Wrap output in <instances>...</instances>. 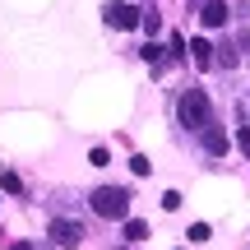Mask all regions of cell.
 I'll use <instances>...</instances> for the list:
<instances>
[{
    "label": "cell",
    "mask_w": 250,
    "mask_h": 250,
    "mask_svg": "<svg viewBox=\"0 0 250 250\" xmlns=\"http://www.w3.org/2000/svg\"><path fill=\"white\" fill-rule=\"evenodd\" d=\"M176 116H181L186 130H208V125H213L208 93H204V88H186V93H181V102H176Z\"/></svg>",
    "instance_id": "obj_1"
},
{
    "label": "cell",
    "mask_w": 250,
    "mask_h": 250,
    "mask_svg": "<svg viewBox=\"0 0 250 250\" xmlns=\"http://www.w3.org/2000/svg\"><path fill=\"white\" fill-rule=\"evenodd\" d=\"M88 204H93V213H98V218H121V223H125V218H130V190H121V186H98Z\"/></svg>",
    "instance_id": "obj_2"
},
{
    "label": "cell",
    "mask_w": 250,
    "mask_h": 250,
    "mask_svg": "<svg viewBox=\"0 0 250 250\" xmlns=\"http://www.w3.org/2000/svg\"><path fill=\"white\" fill-rule=\"evenodd\" d=\"M102 19H107V28H116V33H130V28L144 23V9L125 5V0H111V5L102 9Z\"/></svg>",
    "instance_id": "obj_3"
},
{
    "label": "cell",
    "mask_w": 250,
    "mask_h": 250,
    "mask_svg": "<svg viewBox=\"0 0 250 250\" xmlns=\"http://www.w3.org/2000/svg\"><path fill=\"white\" fill-rule=\"evenodd\" d=\"M51 236H56V246H65V250H74V246H83V223H70V218H51Z\"/></svg>",
    "instance_id": "obj_4"
},
{
    "label": "cell",
    "mask_w": 250,
    "mask_h": 250,
    "mask_svg": "<svg viewBox=\"0 0 250 250\" xmlns=\"http://www.w3.org/2000/svg\"><path fill=\"white\" fill-rule=\"evenodd\" d=\"M199 19H204V28H223L227 23V0H199Z\"/></svg>",
    "instance_id": "obj_5"
},
{
    "label": "cell",
    "mask_w": 250,
    "mask_h": 250,
    "mask_svg": "<svg viewBox=\"0 0 250 250\" xmlns=\"http://www.w3.org/2000/svg\"><path fill=\"white\" fill-rule=\"evenodd\" d=\"M199 134H204V148L213 153V158H223V153L232 148V139H227V130H223V125H208V130H199Z\"/></svg>",
    "instance_id": "obj_6"
},
{
    "label": "cell",
    "mask_w": 250,
    "mask_h": 250,
    "mask_svg": "<svg viewBox=\"0 0 250 250\" xmlns=\"http://www.w3.org/2000/svg\"><path fill=\"white\" fill-rule=\"evenodd\" d=\"M213 51H218V46H208L204 37H195V42H190V61H195L199 70H208V65H218V56H213Z\"/></svg>",
    "instance_id": "obj_7"
},
{
    "label": "cell",
    "mask_w": 250,
    "mask_h": 250,
    "mask_svg": "<svg viewBox=\"0 0 250 250\" xmlns=\"http://www.w3.org/2000/svg\"><path fill=\"white\" fill-rule=\"evenodd\" d=\"M148 236V223H139V218H125V241H144Z\"/></svg>",
    "instance_id": "obj_8"
},
{
    "label": "cell",
    "mask_w": 250,
    "mask_h": 250,
    "mask_svg": "<svg viewBox=\"0 0 250 250\" xmlns=\"http://www.w3.org/2000/svg\"><path fill=\"white\" fill-rule=\"evenodd\" d=\"M0 186H5V190H9V195H19V190H23V181H19V176H14V171H0Z\"/></svg>",
    "instance_id": "obj_9"
},
{
    "label": "cell",
    "mask_w": 250,
    "mask_h": 250,
    "mask_svg": "<svg viewBox=\"0 0 250 250\" xmlns=\"http://www.w3.org/2000/svg\"><path fill=\"white\" fill-rule=\"evenodd\" d=\"M139 56H144V61H148V65H153V70H158V65H162V46H153V42H148V46H144V51H139Z\"/></svg>",
    "instance_id": "obj_10"
},
{
    "label": "cell",
    "mask_w": 250,
    "mask_h": 250,
    "mask_svg": "<svg viewBox=\"0 0 250 250\" xmlns=\"http://www.w3.org/2000/svg\"><path fill=\"white\" fill-rule=\"evenodd\" d=\"M186 236H190V241H195V246H199V241H208V236H213V232H208V223H195V227H190V232H186Z\"/></svg>",
    "instance_id": "obj_11"
},
{
    "label": "cell",
    "mask_w": 250,
    "mask_h": 250,
    "mask_svg": "<svg viewBox=\"0 0 250 250\" xmlns=\"http://www.w3.org/2000/svg\"><path fill=\"white\" fill-rule=\"evenodd\" d=\"M236 148L250 158V125H236Z\"/></svg>",
    "instance_id": "obj_12"
},
{
    "label": "cell",
    "mask_w": 250,
    "mask_h": 250,
    "mask_svg": "<svg viewBox=\"0 0 250 250\" xmlns=\"http://www.w3.org/2000/svg\"><path fill=\"white\" fill-rule=\"evenodd\" d=\"M139 28H148V33H158V28H162V19H158V9H144V23Z\"/></svg>",
    "instance_id": "obj_13"
},
{
    "label": "cell",
    "mask_w": 250,
    "mask_h": 250,
    "mask_svg": "<svg viewBox=\"0 0 250 250\" xmlns=\"http://www.w3.org/2000/svg\"><path fill=\"white\" fill-rule=\"evenodd\" d=\"M88 162H93V167H107L111 153H107V148H93V153H88Z\"/></svg>",
    "instance_id": "obj_14"
},
{
    "label": "cell",
    "mask_w": 250,
    "mask_h": 250,
    "mask_svg": "<svg viewBox=\"0 0 250 250\" xmlns=\"http://www.w3.org/2000/svg\"><path fill=\"white\" fill-rule=\"evenodd\" d=\"M148 167H153L148 158H130V171H134V176H148Z\"/></svg>",
    "instance_id": "obj_15"
},
{
    "label": "cell",
    "mask_w": 250,
    "mask_h": 250,
    "mask_svg": "<svg viewBox=\"0 0 250 250\" xmlns=\"http://www.w3.org/2000/svg\"><path fill=\"white\" fill-rule=\"evenodd\" d=\"M218 65H236V51H232V46H218Z\"/></svg>",
    "instance_id": "obj_16"
},
{
    "label": "cell",
    "mask_w": 250,
    "mask_h": 250,
    "mask_svg": "<svg viewBox=\"0 0 250 250\" xmlns=\"http://www.w3.org/2000/svg\"><path fill=\"white\" fill-rule=\"evenodd\" d=\"M9 250H33V246H28V241H14V246H9Z\"/></svg>",
    "instance_id": "obj_17"
}]
</instances>
